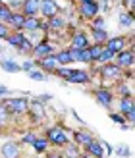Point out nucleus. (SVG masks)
Wrapping results in <instances>:
<instances>
[{"label":"nucleus","instance_id":"1","mask_svg":"<svg viewBox=\"0 0 135 158\" xmlns=\"http://www.w3.org/2000/svg\"><path fill=\"white\" fill-rule=\"evenodd\" d=\"M6 110L10 112L12 118H19V116H25L29 112V100L25 97H15V98H2Z\"/></svg>","mask_w":135,"mask_h":158},{"label":"nucleus","instance_id":"2","mask_svg":"<svg viewBox=\"0 0 135 158\" xmlns=\"http://www.w3.org/2000/svg\"><path fill=\"white\" fill-rule=\"evenodd\" d=\"M46 141L54 147H64L70 143L68 139V129L62 127V125H52V127L46 129Z\"/></svg>","mask_w":135,"mask_h":158},{"label":"nucleus","instance_id":"3","mask_svg":"<svg viewBox=\"0 0 135 158\" xmlns=\"http://www.w3.org/2000/svg\"><path fill=\"white\" fill-rule=\"evenodd\" d=\"M100 8H99V0H87V2H79L77 4V14L83 21H91L95 15H99Z\"/></svg>","mask_w":135,"mask_h":158},{"label":"nucleus","instance_id":"4","mask_svg":"<svg viewBox=\"0 0 135 158\" xmlns=\"http://www.w3.org/2000/svg\"><path fill=\"white\" fill-rule=\"evenodd\" d=\"M56 50H58L56 44L50 43L49 39H43V41L35 43L33 52H31V58H33V60H41V58H44V56H49V54H54Z\"/></svg>","mask_w":135,"mask_h":158},{"label":"nucleus","instance_id":"5","mask_svg":"<svg viewBox=\"0 0 135 158\" xmlns=\"http://www.w3.org/2000/svg\"><path fill=\"white\" fill-rule=\"evenodd\" d=\"M100 77L108 79V81H124V69L120 66H116L114 62H108V64H100Z\"/></svg>","mask_w":135,"mask_h":158},{"label":"nucleus","instance_id":"6","mask_svg":"<svg viewBox=\"0 0 135 158\" xmlns=\"http://www.w3.org/2000/svg\"><path fill=\"white\" fill-rule=\"evenodd\" d=\"M133 62H135L133 46H128V48L116 52V56H114V64L120 66L122 69H131V68H133Z\"/></svg>","mask_w":135,"mask_h":158},{"label":"nucleus","instance_id":"7","mask_svg":"<svg viewBox=\"0 0 135 158\" xmlns=\"http://www.w3.org/2000/svg\"><path fill=\"white\" fill-rule=\"evenodd\" d=\"M95 100H97L102 108H106V110L112 108V104H114V91L106 89V87H99V89L95 91Z\"/></svg>","mask_w":135,"mask_h":158},{"label":"nucleus","instance_id":"8","mask_svg":"<svg viewBox=\"0 0 135 158\" xmlns=\"http://www.w3.org/2000/svg\"><path fill=\"white\" fill-rule=\"evenodd\" d=\"M60 4H58V0H41L39 2V14L43 15V18H52V15H56L60 14Z\"/></svg>","mask_w":135,"mask_h":158},{"label":"nucleus","instance_id":"9","mask_svg":"<svg viewBox=\"0 0 135 158\" xmlns=\"http://www.w3.org/2000/svg\"><path fill=\"white\" fill-rule=\"evenodd\" d=\"M0 158H21V147L18 141H6L0 148Z\"/></svg>","mask_w":135,"mask_h":158},{"label":"nucleus","instance_id":"10","mask_svg":"<svg viewBox=\"0 0 135 158\" xmlns=\"http://www.w3.org/2000/svg\"><path fill=\"white\" fill-rule=\"evenodd\" d=\"M35 66L44 73H54V69H56L60 64H58V60H56L54 54H49V56H44L41 60H35Z\"/></svg>","mask_w":135,"mask_h":158},{"label":"nucleus","instance_id":"11","mask_svg":"<svg viewBox=\"0 0 135 158\" xmlns=\"http://www.w3.org/2000/svg\"><path fill=\"white\" fill-rule=\"evenodd\" d=\"M91 44V39H89V35L85 33V31H75L74 35H71V39H70V46H74V48H77V50H83V48H87V46Z\"/></svg>","mask_w":135,"mask_h":158},{"label":"nucleus","instance_id":"12","mask_svg":"<svg viewBox=\"0 0 135 158\" xmlns=\"http://www.w3.org/2000/svg\"><path fill=\"white\" fill-rule=\"evenodd\" d=\"M104 46L108 50H112L114 54L120 52L124 48H128V39H125L124 35H116V37H108V41L104 43Z\"/></svg>","mask_w":135,"mask_h":158},{"label":"nucleus","instance_id":"13","mask_svg":"<svg viewBox=\"0 0 135 158\" xmlns=\"http://www.w3.org/2000/svg\"><path fill=\"white\" fill-rule=\"evenodd\" d=\"M68 83L87 85V83H91V73L87 72V69H71V75L68 77Z\"/></svg>","mask_w":135,"mask_h":158},{"label":"nucleus","instance_id":"14","mask_svg":"<svg viewBox=\"0 0 135 158\" xmlns=\"http://www.w3.org/2000/svg\"><path fill=\"white\" fill-rule=\"evenodd\" d=\"M46 25H49V31H56V33H60V31H64L68 27V21H66V18L60 12V14H56V15H52V18L46 19Z\"/></svg>","mask_w":135,"mask_h":158},{"label":"nucleus","instance_id":"15","mask_svg":"<svg viewBox=\"0 0 135 158\" xmlns=\"http://www.w3.org/2000/svg\"><path fill=\"white\" fill-rule=\"evenodd\" d=\"M31 118H33V120H43V118H44V114H46V108H44V104H43V102H39L37 98L35 100H31L29 102V112H27Z\"/></svg>","mask_w":135,"mask_h":158},{"label":"nucleus","instance_id":"16","mask_svg":"<svg viewBox=\"0 0 135 158\" xmlns=\"http://www.w3.org/2000/svg\"><path fill=\"white\" fill-rule=\"evenodd\" d=\"M83 148H85V152L93 158H104V151H102V145H100L99 139H93L91 143H87Z\"/></svg>","mask_w":135,"mask_h":158},{"label":"nucleus","instance_id":"17","mask_svg":"<svg viewBox=\"0 0 135 158\" xmlns=\"http://www.w3.org/2000/svg\"><path fill=\"white\" fill-rule=\"evenodd\" d=\"M39 2L41 0H21V8L19 12L25 15H39Z\"/></svg>","mask_w":135,"mask_h":158},{"label":"nucleus","instance_id":"18","mask_svg":"<svg viewBox=\"0 0 135 158\" xmlns=\"http://www.w3.org/2000/svg\"><path fill=\"white\" fill-rule=\"evenodd\" d=\"M41 23H43V19H41V18H37V15H27V18H25V21H23V27H21V31H23V33L39 31V29H41Z\"/></svg>","mask_w":135,"mask_h":158},{"label":"nucleus","instance_id":"19","mask_svg":"<svg viewBox=\"0 0 135 158\" xmlns=\"http://www.w3.org/2000/svg\"><path fill=\"white\" fill-rule=\"evenodd\" d=\"M95 137L91 135L89 131H85V129H77V131H74V143L77 145V147H85L87 143H91Z\"/></svg>","mask_w":135,"mask_h":158},{"label":"nucleus","instance_id":"20","mask_svg":"<svg viewBox=\"0 0 135 158\" xmlns=\"http://www.w3.org/2000/svg\"><path fill=\"white\" fill-rule=\"evenodd\" d=\"M23 21H25V15H23L21 12H12L10 19H8L6 23L10 25V29H12V31H21V27H23Z\"/></svg>","mask_w":135,"mask_h":158},{"label":"nucleus","instance_id":"21","mask_svg":"<svg viewBox=\"0 0 135 158\" xmlns=\"http://www.w3.org/2000/svg\"><path fill=\"white\" fill-rule=\"evenodd\" d=\"M23 39H25V33H23V31H12V33L6 37V43L10 46H14V48H19V44L23 43Z\"/></svg>","mask_w":135,"mask_h":158},{"label":"nucleus","instance_id":"22","mask_svg":"<svg viewBox=\"0 0 135 158\" xmlns=\"http://www.w3.org/2000/svg\"><path fill=\"white\" fill-rule=\"evenodd\" d=\"M135 110V104H133V97H120V102H118V112L120 114H128Z\"/></svg>","mask_w":135,"mask_h":158},{"label":"nucleus","instance_id":"23","mask_svg":"<svg viewBox=\"0 0 135 158\" xmlns=\"http://www.w3.org/2000/svg\"><path fill=\"white\" fill-rule=\"evenodd\" d=\"M108 31H106V27L104 29H95V27H91V39H93V43H99V44H104L106 41H108Z\"/></svg>","mask_w":135,"mask_h":158},{"label":"nucleus","instance_id":"24","mask_svg":"<svg viewBox=\"0 0 135 158\" xmlns=\"http://www.w3.org/2000/svg\"><path fill=\"white\" fill-rule=\"evenodd\" d=\"M0 68H2L4 72H8V73L21 72V66L18 64V62H14V60H2V62H0Z\"/></svg>","mask_w":135,"mask_h":158},{"label":"nucleus","instance_id":"25","mask_svg":"<svg viewBox=\"0 0 135 158\" xmlns=\"http://www.w3.org/2000/svg\"><path fill=\"white\" fill-rule=\"evenodd\" d=\"M49 141H46V137H37L35 141H33V145H31V147H33L35 148V152H39V154H43V152H46V151H49Z\"/></svg>","mask_w":135,"mask_h":158},{"label":"nucleus","instance_id":"26","mask_svg":"<svg viewBox=\"0 0 135 158\" xmlns=\"http://www.w3.org/2000/svg\"><path fill=\"white\" fill-rule=\"evenodd\" d=\"M87 50H89V54H91V60H93V62H97V60H99V56H100V52L104 50V44L91 43L89 46H87Z\"/></svg>","mask_w":135,"mask_h":158},{"label":"nucleus","instance_id":"27","mask_svg":"<svg viewBox=\"0 0 135 158\" xmlns=\"http://www.w3.org/2000/svg\"><path fill=\"white\" fill-rule=\"evenodd\" d=\"M54 56H56V60H58L60 66H70V64H71L70 54H68V48H60V50H56V52H54Z\"/></svg>","mask_w":135,"mask_h":158},{"label":"nucleus","instance_id":"28","mask_svg":"<svg viewBox=\"0 0 135 158\" xmlns=\"http://www.w3.org/2000/svg\"><path fill=\"white\" fill-rule=\"evenodd\" d=\"M64 148H66V151L62 152V154H64V158H79V156H81L75 143H68V145H64Z\"/></svg>","mask_w":135,"mask_h":158},{"label":"nucleus","instance_id":"29","mask_svg":"<svg viewBox=\"0 0 135 158\" xmlns=\"http://www.w3.org/2000/svg\"><path fill=\"white\" fill-rule=\"evenodd\" d=\"M110 120H112L114 123H118L122 129H129V127H131V125H129L128 122H125L124 114H120V112H112V114H110Z\"/></svg>","mask_w":135,"mask_h":158},{"label":"nucleus","instance_id":"30","mask_svg":"<svg viewBox=\"0 0 135 158\" xmlns=\"http://www.w3.org/2000/svg\"><path fill=\"white\" fill-rule=\"evenodd\" d=\"M133 23H135V12H128V14L120 15V25L122 27H133Z\"/></svg>","mask_w":135,"mask_h":158},{"label":"nucleus","instance_id":"31","mask_svg":"<svg viewBox=\"0 0 135 158\" xmlns=\"http://www.w3.org/2000/svg\"><path fill=\"white\" fill-rule=\"evenodd\" d=\"M114 56H116V54H114L112 50H108L106 46H104V50L100 52V56H99V60H97V64H108V62H114Z\"/></svg>","mask_w":135,"mask_h":158},{"label":"nucleus","instance_id":"32","mask_svg":"<svg viewBox=\"0 0 135 158\" xmlns=\"http://www.w3.org/2000/svg\"><path fill=\"white\" fill-rule=\"evenodd\" d=\"M33 46H35V43L25 35V39H23V43L19 44V48H18V50L23 52V54H29V56H31V52H33Z\"/></svg>","mask_w":135,"mask_h":158},{"label":"nucleus","instance_id":"33","mask_svg":"<svg viewBox=\"0 0 135 158\" xmlns=\"http://www.w3.org/2000/svg\"><path fill=\"white\" fill-rule=\"evenodd\" d=\"M71 69H74V68H70V66H58L56 69H54V75H58L60 79L68 81V77L71 75Z\"/></svg>","mask_w":135,"mask_h":158},{"label":"nucleus","instance_id":"34","mask_svg":"<svg viewBox=\"0 0 135 158\" xmlns=\"http://www.w3.org/2000/svg\"><path fill=\"white\" fill-rule=\"evenodd\" d=\"M10 120H12V116H10V112L6 110V106H4L2 98H0V127H2V125H6Z\"/></svg>","mask_w":135,"mask_h":158},{"label":"nucleus","instance_id":"35","mask_svg":"<svg viewBox=\"0 0 135 158\" xmlns=\"http://www.w3.org/2000/svg\"><path fill=\"white\" fill-rule=\"evenodd\" d=\"M12 15V10L6 6V2H0V23H6Z\"/></svg>","mask_w":135,"mask_h":158},{"label":"nucleus","instance_id":"36","mask_svg":"<svg viewBox=\"0 0 135 158\" xmlns=\"http://www.w3.org/2000/svg\"><path fill=\"white\" fill-rule=\"evenodd\" d=\"M89 23H91V27H95V29H104V27H106V18L95 15V18H93Z\"/></svg>","mask_w":135,"mask_h":158},{"label":"nucleus","instance_id":"37","mask_svg":"<svg viewBox=\"0 0 135 158\" xmlns=\"http://www.w3.org/2000/svg\"><path fill=\"white\" fill-rule=\"evenodd\" d=\"M29 79H33V81H44L46 79V73L41 72V69H31V72H27Z\"/></svg>","mask_w":135,"mask_h":158},{"label":"nucleus","instance_id":"38","mask_svg":"<svg viewBox=\"0 0 135 158\" xmlns=\"http://www.w3.org/2000/svg\"><path fill=\"white\" fill-rule=\"evenodd\" d=\"M118 93H120V97H133V93L129 89V85L128 83H120V87H118Z\"/></svg>","mask_w":135,"mask_h":158},{"label":"nucleus","instance_id":"39","mask_svg":"<svg viewBox=\"0 0 135 158\" xmlns=\"http://www.w3.org/2000/svg\"><path fill=\"white\" fill-rule=\"evenodd\" d=\"M19 66H21V72H31V69H35V60L27 58V60H23Z\"/></svg>","mask_w":135,"mask_h":158},{"label":"nucleus","instance_id":"40","mask_svg":"<svg viewBox=\"0 0 135 158\" xmlns=\"http://www.w3.org/2000/svg\"><path fill=\"white\" fill-rule=\"evenodd\" d=\"M79 62H81V64H93L91 54H89V50H87V48H83L81 52H79Z\"/></svg>","mask_w":135,"mask_h":158},{"label":"nucleus","instance_id":"41","mask_svg":"<svg viewBox=\"0 0 135 158\" xmlns=\"http://www.w3.org/2000/svg\"><path fill=\"white\" fill-rule=\"evenodd\" d=\"M12 33V29L8 23H0V41H6V37Z\"/></svg>","mask_w":135,"mask_h":158},{"label":"nucleus","instance_id":"42","mask_svg":"<svg viewBox=\"0 0 135 158\" xmlns=\"http://www.w3.org/2000/svg\"><path fill=\"white\" fill-rule=\"evenodd\" d=\"M116 156H120V158H128V156H131V148L129 147H120V148H116Z\"/></svg>","mask_w":135,"mask_h":158},{"label":"nucleus","instance_id":"43","mask_svg":"<svg viewBox=\"0 0 135 158\" xmlns=\"http://www.w3.org/2000/svg\"><path fill=\"white\" fill-rule=\"evenodd\" d=\"M79 52H81V50L74 48V46H68V54H70V60H71V64H74V62H79Z\"/></svg>","mask_w":135,"mask_h":158},{"label":"nucleus","instance_id":"44","mask_svg":"<svg viewBox=\"0 0 135 158\" xmlns=\"http://www.w3.org/2000/svg\"><path fill=\"white\" fill-rule=\"evenodd\" d=\"M37 139V135H35V133H25V135H23L21 137V143H25V145H33V141Z\"/></svg>","mask_w":135,"mask_h":158},{"label":"nucleus","instance_id":"45","mask_svg":"<svg viewBox=\"0 0 135 158\" xmlns=\"http://www.w3.org/2000/svg\"><path fill=\"white\" fill-rule=\"evenodd\" d=\"M6 6L10 8L12 12H19V8H21V0H10V2H8Z\"/></svg>","mask_w":135,"mask_h":158},{"label":"nucleus","instance_id":"46","mask_svg":"<svg viewBox=\"0 0 135 158\" xmlns=\"http://www.w3.org/2000/svg\"><path fill=\"white\" fill-rule=\"evenodd\" d=\"M122 6H124V8H128V12H133V8H135V0H122Z\"/></svg>","mask_w":135,"mask_h":158},{"label":"nucleus","instance_id":"47","mask_svg":"<svg viewBox=\"0 0 135 158\" xmlns=\"http://www.w3.org/2000/svg\"><path fill=\"white\" fill-rule=\"evenodd\" d=\"M100 145H102V151H104V152H106V156L114 152V148H112V147H110V145L106 143V141H100Z\"/></svg>","mask_w":135,"mask_h":158},{"label":"nucleus","instance_id":"48","mask_svg":"<svg viewBox=\"0 0 135 158\" xmlns=\"http://www.w3.org/2000/svg\"><path fill=\"white\" fill-rule=\"evenodd\" d=\"M37 100H39V102H43V104H44V102H50V100H52V94H49V93H43V94H41V97H39Z\"/></svg>","mask_w":135,"mask_h":158},{"label":"nucleus","instance_id":"49","mask_svg":"<svg viewBox=\"0 0 135 158\" xmlns=\"http://www.w3.org/2000/svg\"><path fill=\"white\" fill-rule=\"evenodd\" d=\"M6 94H10V89H8V87H4V85H0V98H4Z\"/></svg>","mask_w":135,"mask_h":158},{"label":"nucleus","instance_id":"50","mask_svg":"<svg viewBox=\"0 0 135 158\" xmlns=\"http://www.w3.org/2000/svg\"><path fill=\"white\" fill-rule=\"evenodd\" d=\"M46 158H64V154L58 152V151H54V152H49V154H46Z\"/></svg>","mask_w":135,"mask_h":158},{"label":"nucleus","instance_id":"51","mask_svg":"<svg viewBox=\"0 0 135 158\" xmlns=\"http://www.w3.org/2000/svg\"><path fill=\"white\" fill-rule=\"evenodd\" d=\"M71 2H77L79 4V2H87V0H71Z\"/></svg>","mask_w":135,"mask_h":158},{"label":"nucleus","instance_id":"52","mask_svg":"<svg viewBox=\"0 0 135 158\" xmlns=\"http://www.w3.org/2000/svg\"><path fill=\"white\" fill-rule=\"evenodd\" d=\"M0 135H2V127H0Z\"/></svg>","mask_w":135,"mask_h":158},{"label":"nucleus","instance_id":"53","mask_svg":"<svg viewBox=\"0 0 135 158\" xmlns=\"http://www.w3.org/2000/svg\"><path fill=\"white\" fill-rule=\"evenodd\" d=\"M79 158H85V154H83V156H79Z\"/></svg>","mask_w":135,"mask_h":158},{"label":"nucleus","instance_id":"54","mask_svg":"<svg viewBox=\"0 0 135 158\" xmlns=\"http://www.w3.org/2000/svg\"><path fill=\"white\" fill-rule=\"evenodd\" d=\"M0 2H4V0H0Z\"/></svg>","mask_w":135,"mask_h":158}]
</instances>
